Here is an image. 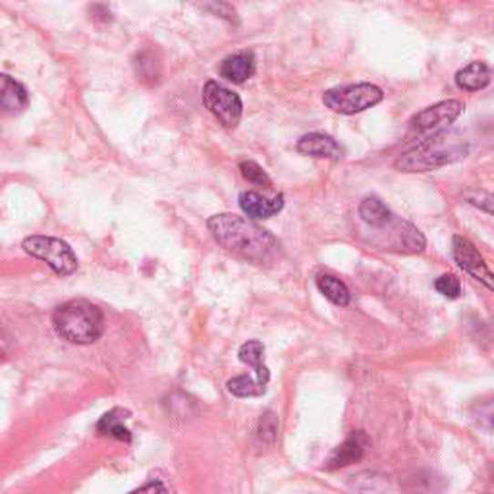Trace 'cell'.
<instances>
[{"label":"cell","mask_w":494,"mask_h":494,"mask_svg":"<svg viewBox=\"0 0 494 494\" xmlns=\"http://www.w3.org/2000/svg\"><path fill=\"white\" fill-rule=\"evenodd\" d=\"M207 226L212 238L226 252L255 262V265H271L280 257L278 240L252 219L222 212V215L211 217Z\"/></svg>","instance_id":"6da1fadb"},{"label":"cell","mask_w":494,"mask_h":494,"mask_svg":"<svg viewBox=\"0 0 494 494\" xmlns=\"http://www.w3.org/2000/svg\"><path fill=\"white\" fill-rule=\"evenodd\" d=\"M468 155V143L456 131L442 129L423 138L416 147L402 153L394 167L402 172H429L456 162Z\"/></svg>","instance_id":"7a4b0ae2"},{"label":"cell","mask_w":494,"mask_h":494,"mask_svg":"<svg viewBox=\"0 0 494 494\" xmlns=\"http://www.w3.org/2000/svg\"><path fill=\"white\" fill-rule=\"evenodd\" d=\"M55 331L72 344H93L105 333L103 311L86 300H72L60 305L53 317Z\"/></svg>","instance_id":"3957f363"},{"label":"cell","mask_w":494,"mask_h":494,"mask_svg":"<svg viewBox=\"0 0 494 494\" xmlns=\"http://www.w3.org/2000/svg\"><path fill=\"white\" fill-rule=\"evenodd\" d=\"M385 98L381 87L373 84H350L333 87L323 93V103L338 114L364 112Z\"/></svg>","instance_id":"277c9868"},{"label":"cell","mask_w":494,"mask_h":494,"mask_svg":"<svg viewBox=\"0 0 494 494\" xmlns=\"http://www.w3.org/2000/svg\"><path fill=\"white\" fill-rule=\"evenodd\" d=\"M24 250L31 257L45 261L58 276H70L77 269V257L72 247L51 236H29L24 240Z\"/></svg>","instance_id":"5b68a950"},{"label":"cell","mask_w":494,"mask_h":494,"mask_svg":"<svg viewBox=\"0 0 494 494\" xmlns=\"http://www.w3.org/2000/svg\"><path fill=\"white\" fill-rule=\"evenodd\" d=\"M464 105L459 101H442L433 107H427L421 112H417L414 118L409 120V131L416 136H433L437 131L448 129L450 124L458 120L462 114Z\"/></svg>","instance_id":"8992f818"},{"label":"cell","mask_w":494,"mask_h":494,"mask_svg":"<svg viewBox=\"0 0 494 494\" xmlns=\"http://www.w3.org/2000/svg\"><path fill=\"white\" fill-rule=\"evenodd\" d=\"M203 103L212 117H217L224 128H236L242 120V98L217 81H207L203 87Z\"/></svg>","instance_id":"52a82bcc"},{"label":"cell","mask_w":494,"mask_h":494,"mask_svg":"<svg viewBox=\"0 0 494 494\" xmlns=\"http://www.w3.org/2000/svg\"><path fill=\"white\" fill-rule=\"evenodd\" d=\"M452 253H454V259L459 265V269H464L473 278L483 283L489 290H492V273L487 265V261L468 238L454 236L452 238Z\"/></svg>","instance_id":"ba28073f"},{"label":"cell","mask_w":494,"mask_h":494,"mask_svg":"<svg viewBox=\"0 0 494 494\" xmlns=\"http://www.w3.org/2000/svg\"><path fill=\"white\" fill-rule=\"evenodd\" d=\"M240 207L253 221H267L284 207V195L278 193L274 197H265L259 191H243L240 195Z\"/></svg>","instance_id":"9c48e42d"},{"label":"cell","mask_w":494,"mask_h":494,"mask_svg":"<svg viewBox=\"0 0 494 494\" xmlns=\"http://www.w3.org/2000/svg\"><path fill=\"white\" fill-rule=\"evenodd\" d=\"M367 447H369V437L364 431L352 433L333 452V456L328 458V469H338V468H345V466L359 462V459L365 456Z\"/></svg>","instance_id":"30bf717a"},{"label":"cell","mask_w":494,"mask_h":494,"mask_svg":"<svg viewBox=\"0 0 494 494\" xmlns=\"http://www.w3.org/2000/svg\"><path fill=\"white\" fill-rule=\"evenodd\" d=\"M298 151L307 157L315 159H328V160H340L344 157L342 145L326 134H307L298 141Z\"/></svg>","instance_id":"8fae6325"},{"label":"cell","mask_w":494,"mask_h":494,"mask_svg":"<svg viewBox=\"0 0 494 494\" xmlns=\"http://www.w3.org/2000/svg\"><path fill=\"white\" fill-rule=\"evenodd\" d=\"M27 91L14 77L0 74V108L10 114H18L27 107Z\"/></svg>","instance_id":"7c38bea8"},{"label":"cell","mask_w":494,"mask_h":494,"mask_svg":"<svg viewBox=\"0 0 494 494\" xmlns=\"http://www.w3.org/2000/svg\"><path fill=\"white\" fill-rule=\"evenodd\" d=\"M255 74V57L253 53H238L222 60L221 76L232 84H243Z\"/></svg>","instance_id":"4fadbf2b"},{"label":"cell","mask_w":494,"mask_h":494,"mask_svg":"<svg viewBox=\"0 0 494 494\" xmlns=\"http://www.w3.org/2000/svg\"><path fill=\"white\" fill-rule=\"evenodd\" d=\"M490 84V68L485 62H471L456 74V86L464 91H481Z\"/></svg>","instance_id":"5bb4252c"},{"label":"cell","mask_w":494,"mask_h":494,"mask_svg":"<svg viewBox=\"0 0 494 494\" xmlns=\"http://www.w3.org/2000/svg\"><path fill=\"white\" fill-rule=\"evenodd\" d=\"M240 361L242 364H247L252 365L255 369V378L259 381V385L267 386L269 385V378H271V373H269V367L262 365V355H265V345H262L259 340H250L245 342L240 352Z\"/></svg>","instance_id":"9a60e30c"},{"label":"cell","mask_w":494,"mask_h":494,"mask_svg":"<svg viewBox=\"0 0 494 494\" xmlns=\"http://www.w3.org/2000/svg\"><path fill=\"white\" fill-rule=\"evenodd\" d=\"M359 217L371 228H383L394 215L378 197H367L359 205Z\"/></svg>","instance_id":"2e32d148"},{"label":"cell","mask_w":494,"mask_h":494,"mask_svg":"<svg viewBox=\"0 0 494 494\" xmlns=\"http://www.w3.org/2000/svg\"><path fill=\"white\" fill-rule=\"evenodd\" d=\"M317 288L324 295V298L328 302H333L334 305H338V307L350 305L352 295H350V290L345 288V284L342 283V280H338V278H334L331 274H321V276H317Z\"/></svg>","instance_id":"e0dca14e"},{"label":"cell","mask_w":494,"mask_h":494,"mask_svg":"<svg viewBox=\"0 0 494 494\" xmlns=\"http://www.w3.org/2000/svg\"><path fill=\"white\" fill-rule=\"evenodd\" d=\"M126 416H128V411H124L120 407L108 411V414L103 416L101 421L97 423V431L101 433V435H108V437H114V438H118V440L129 442L131 435H129V431L124 427Z\"/></svg>","instance_id":"ac0fdd59"},{"label":"cell","mask_w":494,"mask_h":494,"mask_svg":"<svg viewBox=\"0 0 494 494\" xmlns=\"http://www.w3.org/2000/svg\"><path fill=\"white\" fill-rule=\"evenodd\" d=\"M226 386H228V392L234 394V396L238 398H255V396H262V394L267 392V386L259 385L257 378L247 376V375L230 378Z\"/></svg>","instance_id":"d6986e66"},{"label":"cell","mask_w":494,"mask_h":494,"mask_svg":"<svg viewBox=\"0 0 494 494\" xmlns=\"http://www.w3.org/2000/svg\"><path fill=\"white\" fill-rule=\"evenodd\" d=\"M240 170H242V176L247 180V182H252V184H257V186H265V188H273V182H271V178L269 174L262 170L257 162L253 160H243L240 164Z\"/></svg>","instance_id":"ffe728a7"},{"label":"cell","mask_w":494,"mask_h":494,"mask_svg":"<svg viewBox=\"0 0 494 494\" xmlns=\"http://www.w3.org/2000/svg\"><path fill=\"white\" fill-rule=\"evenodd\" d=\"M257 437L262 444H274L278 437V419L273 411H267L265 416H261L259 427H257Z\"/></svg>","instance_id":"44dd1931"},{"label":"cell","mask_w":494,"mask_h":494,"mask_svg":"<svg viewBox=\"0 0 494 494\" xmlns=\"http://www.w3.org/2000/svg\"><path fill=\"white\" fill-rule=\"evenodd\" d=\"M435 288L438 293L444 295V298L450 300L459 298V293H462V284H459V280L454 274H442L440 278H437Z\"/></svg>","instance_id":"7402d4cb"},{"label":"cell","mask_w":494,"mask_h":494,"mask_svg":"<svg viewBox=\"0 0 494 494\" xmlns=\"http://www.w3.org/2000/svg\"><path fill=\"white\" fill-rule=\"evenodd\" d=\"M136 66H138V76H139L141 79L151 77L153 81H157V77L160 76V74H159V62L155 60L153 53H149V51H145V53H141V55L138 57Z\"/></svg>","instance_id":"603a6c76"},{"label":"cell","mask_w":494,"mask_h":494,"mask_svg":"<svg viewBox=\"0 0 494 494\" xmlns=\"http://www.w3.org/2000/svg\"><path fill=\"white\" fill-rule=\"evenodd\" d=\"M129 494H169L167 492V487H164L162 483L155 481V483H149V485H145L134 492H129Z\"/></svg>","instance_id":"cb8c5ba5"}]
</instances>
